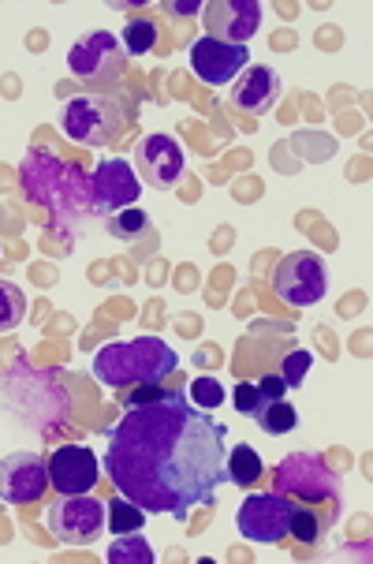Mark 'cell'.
<instances>
[{
  "instance_id": "6da1fadb",
  "label": "cell",
  "mask_w": 373,
  "mask_h": 564,
  "mask_svg": "<svg viewBox=\"0 0 373 564\" xmlns=\"http://www.w3.org/2000/svg\"><path fill=\"white\" fill-rule=\"evenodd\" d=\"M224 434L209 411L195 408L179 389L128 415L109 430L105 467L117 490L146 516L187 520L195 505H213L228 482Z\"/></svg>"
},
{
  "instance_id": "7a4b0ae2",
  "label": "cell",
  "mask_w": 373,
  "mask_h": 564,
  "mask_svg": "<svg viewBox=\"0 0 373 564\" xmlns=\"http://www.w3.org/2000/svg\"><path fill=\"white\" fill-rule=\"evenodd\" d=\"M19 180L34 206L50 209L53 225H75L90 214V176L53 150H31L19 165Z\"/></svg>"
},
{
  "instance_id": "3957f363",
  "label": "cell",
  "mask_w": 373,
  "mask_h": 564,
  "mask_svg": "<svg viewBox=\"0 0 373 564\" xmlns=\"http://www.w3.org/2000/svg\"><path fill=\"white\" fill-rule=\"evenodd\" d=\"M176 367L179 356L161 337L105 344L98 356H94V378L101 386L117 389V393H128V389H142V386H161L168 375H176Z\"/></svg>"
},
{
  "instance_id": "277c9868",
  "label": "cell",
  "mask_w": 373,
  "mask_h": 564,
  "mask_svg": "<svg viewBox=\"0 0 373 564\" xmlns=\"http://www.w3.org/2000/svg\"><path fill=\"white\" fill-rule=\"evenodd\" d=\"M273 490L284 494V497H295V501H306V505H329V512L337 516L343 482H340V475L321 460V456L292 453L276 464Z\"/></svg>"
},
{
  "instance_id": "5b68a950",
  "label": "cell",
  "mask_w": 373,
  "mask_h": 564,
  "mask_svg": "<svg viewBox=\"0 0 373 564\" xmlns=\"http://www.w3.org/2000/svg\"><path fill=\"white\" fill-rule=\"evenodd\" d=\"M131 123L117 98H105V94H83L64 105V135L79 147L101 150L120 135Z\"/></svg>"
},
{
  "instance_id": "8992f818",
  "label": "cell",
  "mask_w": 373,
  "mask_h": 564,
  "mask_svg": "<svg viewBox=\"0 0 373 564\" xmlns=\"http://www.w3.org/2000/svg\"><path fill=\"white\" fill-rule=\"evenodd\" d=\"M273 292H276V300L288 303V307H314V303H321L325 292H329V270H325L321 258L310 251L284 254L273 273Z\"/></svg>"
},
{
  "instance_id": "52a82bcc",
  "label": "cell",
  "mask_w": 373,
  "mask_h": 564,
  "mask_svg": "<svg viewBox=\"0 0 373 564\" xmlns=\"http://www.w3.org/2000/svg\"><path fill=\"white\" fill-rule=\"evenodd\" d=\"M123 64H128V53H123L120 37L109 31H90L83 34L79 42L72 45L68 53V68L75 79L90 83V86H109L120 83Z\"/></svg>"
},
{
  "instance_id": "ba28073f",
  "label": "cell",
  "mask_w": 373,
  "mask_h": 564,
  "mask_svg": "<svg viewBox=\"0 0 373 564\" xmlns=\"http://www.w3.org/2000/svg\"><path fill=\"white\" fill-rule=\"evenodd\" d=\"M50 531L68 546H86L105 531V501L94 494H64L50 509Z\"/></svg>"
},
{
  "instance_id": "9c48e42d",
  "label": "cell",
  "mask_w": 373,
  "mask_h": 564,
  "mask_svg": "<svg viewBox=\"0 0 373 564\" xmlns=\"http://www.w3.org/2000/svg\"><path fill=\"white\" fill-rule=\"evenodd\" d=\"M292 497L284 494H246V501L239 505V531H243V539L251 542H262V546H270V542H281L288 539V523H292Z\"/></svg>"
},
{
  "instance_id": "30bf717a",
  "label": "cell",
  "mask_w": 373,
  "mask_h": 564,
  "mask_svg": "<svg viewBox=\"0 0 373 564\" xmlns=\"http://www.w3.org/2000/svg\"><path fill=\"white\" fill-rule=\"evenodd\" d=\"M139 195H142V184L128 161H101V165L90 172V214L117 217L123 209L135 206Z\"/></svg>"
},
{
  "instance_id": "8fae6325",
  "label": "cell",
  "mask_w": 373,
  "mask_h": 564,
  "mask_svg": "<svg viewBox=\"0 0 373 564\" xmlns=\"http://www.w3.org/2000/svg\"><path fill=\"white\" fill-rule=\"evenodd\" d=\"M135 165L150 187L172 191L179 187V180L187 176V154L172 135H146L135 147Z\"/></svg>"
},
{
  "instance_id": "7c38bea8",
  "label": "cell",
  "mask_w": 373,
  "mask_h": 564,
  "mask_svg": "<svg viewBox=\"0 0 373 564\" xmlns=\"http://www.w3.org/2000/svg\"><path fill=\"white\" fill-rule=\"evenodd\" d=\"M209 37L228 45H246L262 26V4L257 0H209L202 4Z\"/></svg>"
},
{
  "instance_id": "4fadbf2b",
  "label": "cell",
  "mask_w": 373,
  "mask_h": 564,
  "mask_svg": "<svg viewBox=\"0 0 373 564\" xmlns=\"http://www.w3.org/2000/svg\"><path fill=\"white\" fill-rule=\"evenodd\" d=\"M50 490V464L34 453H12L0 460V497L8 505H34Z\"/></svg>"
},
{
  "instance_id": "5bb4252c",
  "label": "cell",
  "mask_w": 373,
  "mask_h": 564,
  "mask_svg": "<svg viewBox=\"0 0 373 564\" xmlns=\"http://www.w3.org/2000/svg\"><path fill=\"white\" fill-rule=\"evenodd\" d=\"M246 64H251V50H246V45H228L209 34L190 45V68H195L198 79H206L213 86L232 83L235 75L246 72Z\"/></svg>"
},
{
  "instance_id": "9a60e30c",
  "label": "cell",
  "mask_w": 373,
  "mask_h": 564,
  "mask_svg": "<svg viewBox=\"0 0 373 564\" xmlns=\"http://www.w3.org/2000/svg\"><path fill=\"white\" fill-rule=\"evenodd\" d=\"M101 479V464L90 448L64 445L50 460V486L56 494H90Z\"/></svg>"
},
{
  "instance_id": "2e32d148",
  "label": "cell",
  "mask_w": 373,
  "mask_h": 564,
  "mask_svg": "<svg viewBox=\"0 0 373 564\" xmlns=\"http://www.w3.org/2000/svg\"><path fill=\"white\" fill-rule=\"evenodd\" d=\"M232 101L246 117H265L281 101V75L273 68H246L232 86Z\"/></svg>"
},
{
  "instance_id": "e0dca14e",
  "label": "cell",
  "mask_w": 373,
  "mask_h": 564,
  "mask_svg": "<svg viewBox=\"0 0 373 564\" xmlns=\"http://www.w3.org/2000/svg\"><path fill=\"white\" fill-rule=\"evenodd\" d=\"M224 471H228V482L251 490V486L262 479L265 467H262V456H257L251 445H235L232 453L224 456Z\"/></svg>"
},
{
  "instance_id": "ac0fdd59",
  "label": "cell",
  "mask_w": 373,
  "mask_h": 564,
  "mask_svg": "<svg viewBox=\"0 0 373 564\" xmlns=\"http://www.w3.org/2000/svg\"><path fill=\"white\" fill-rule=\"evenodd\" d=\"M105 528H112V534H135V531L146 528V512L120 494L105 505Z\"/></svg>"
},
{
  "instance_id": "d6986e66",
  "label": "cell",
  "mask_w": 373,
  "mask_h": 564,
  "mask_svg": "<svg viewBox=\"0 0 373 564\" xmlns=\"http://www.w3.org/2000/svg\"><path fill=\"white\" fill-rule=\"evenodd\" d=\"M251 419L265 434H288V430H295V423H299V411H295L288 400H273V404H257Z\"/></svg>"
},
{
  "instance_id": "ffe728a7",
  "label": "cell",
  "mask_w": 373,
  "mask_h": 564,
  "mask_svg": "<svg viewBox=\"0 0 373 564\" xmlns=\"http://www.w3.org/2000/svg\"><path fill=\"white\" fill-rule=\"evenodd\" d=\"M105 561L109 564H153V550H150V542L142 539V531L117 534V542H112L109 553H105Z\"/></svg>"
},
{
  "instance_id": "44dd1931",
  "label": "cell",
  "mask_w": 373,
  "mask_h": 564,
  "mask_svg": "<svg viewBox=\"0 0 373 564\" xmlns=\"http://www.w3.org/2000/svg\"><path fill=\"white\" fill-rule=\"evenodd\" d=\"M325 516L303 509V505H295L292 509V523H288V534H295V539L303 542V546H318V542L325 539Z\"/></svg>"
},
{
  "instance_id": "7402d4cb",
  "label": "cell",
  "mask_w": 373,
  "mask_h": 564,
  "mask_svg": "<svg viewBox=\"0 0 373 564\" xmlns=\"http://www.w3.org/2000/svg\"><path fill=\"white\" fill-rule=\"evenodd\" d=\"M153 45H157V26L150 19H131L123 26V53L128 56H146Z\"/></svg>"
},
{
  "instance_id": "603a6c76",
  "label": "cell",
  "mask_w": 373,
  "mask_h": 564,
  "mask_svg": "<svg viewBox=\"0 0 373 564\" xmlns=\"http://www.w3.org/2000/svg\"><path fill=\"white\" fill-rule=\"evenodd\" d=\"M26 314V295L15 284L0 281V333H12Z\"/></svg>"
},
{
  "instance_id": "cb8c5ba5",
  "label": "cell",
  "mask_w": 373,
  "mask_h": 564,
  "mask_svg": "<svg viewBox=\"0 0 373 564\" xmlns=\"http://www.w3.org/2000/svg\"><path fill=\"white\" fill-rule=\"evenodd\" d=\"M190 404L202 408V411H213L224 404V386L217 378H195L190 381Z\"/></svg>"
},
{
  "instance_id": "d4e9b609",
  "label": "cell",
  "mask_w": 373,
  "mask_h": 564,
  "mask_svg": "<svg viewBox=\"0 0 373 564\" xmlns=\"http://www.w3.org/2000/svg\"><path fill=\"white\" fill-rule=\"evenodd\" d=\"M146 225H150V217L142 214V209H123V214L117 217V221L109 225V232L117 236V240H135V236H142L146 232Z\"/></svg>"
},
{
  "instance_id": "484cf974",
  "label": "cell",
  "mask_w": 373,
  "mask_h": 564,
  "mask_svg": "<svg viewBox=\"0 0 373 564\" xmlns=\"http://www.w3.org/2000/svg\"><path fill=\"white\" fill-rule=\"evenodd\" d=\"M310 367H314V356L310 351H292L288 359H284V367H281V381L288 389H299L303 381H306V375H310Z\"/></svg>"
},
{
  "instance_id": "4316f807",
  "label": "cell",
  "mask_w": 373,
  "mask_h": 564,
  "mask_svg": "<svg viewBox=\"0 0 373 564\" xmlns=\"http://www.w3.org/2000/svg\"><path fill=\"white\" fill-rule=\"evenodd\" d=\"M232 397H235V411H243V415H254V408L262 404V397H257V386H254V381H239Z\"/></svg>"
},
{
  "instance_id": "83f0119b",
  "label": "cell",
  "mask_w": 373,
  "mask_h": 564,
  "mask_svg": "<svg viewBox=\"0 0 373 564\" xmlns=\"http://www.w3.org/2000/svg\"><path fill=\"white\" fill-rule=\"evenodd\" d=\"M254 386H257V397H262V404H273V400L288 397V386L281 381V375H265L262 381H254Z\"/></svg>"
},
{
  "instance_id": "f1b7e54d",
  "label": "cell",
  "mask_w": 373,
  "mask_h": 564,
  "mask_svg": "<svg viewBox=\"0 0 373 564\" xmlns=\"http://www.w3.org/2000/svg\"><path fill=\"white\" fill-rule=\"evenodd\" d=\"M168 12L172 15H195V12H202V4H198V0H168Z\"/></svg>"
}]
</instances>
